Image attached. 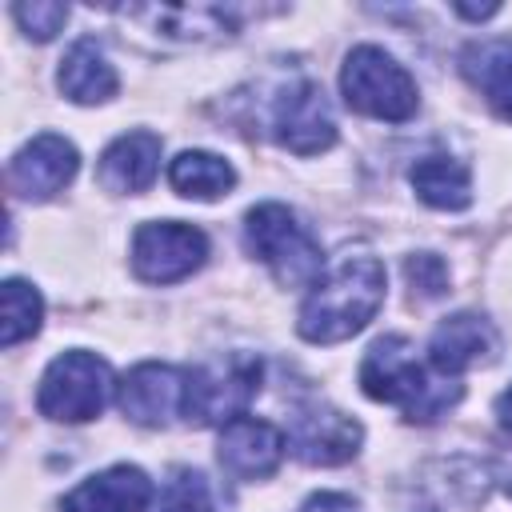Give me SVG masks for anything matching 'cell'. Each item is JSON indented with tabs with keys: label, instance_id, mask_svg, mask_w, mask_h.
I'll return each mask as SVG.
<instances>
[{
	"label": "cell",
	"instance_id": "4fadbf2b",
	"mask_svg": "<svg viewBox=\"0 0 512 512\" xmlns=\"http://www.w3.org/2000/svg\"><path fill=\"white\" fill-rule=\"evenodd\" d=\"M500 348V336L496 328L476 316V312H456L448 320L436 324L432 340H428V364L440 372V376H456L476 368V364H488Z\"/></svg>",
	"mask_w": 512,
	"mask_h": 512
},
{
	"label": "cell",
	"instance_id": "7c38bea8",
	"mask_svg": "<svg viewBox=\"0 0 512 512\" xmlns=\"http://www.w3.org/2000/svg\"><path fill=\"white\" fill-rule=\"evenodd\" d=\"M284 432L268 420H256V416H240L232 424L220 428V444H216V456H220V468L236 480H264L280 468L284 460Z\"/></svg>",
	"mask_w": 512,
	"mask_h": 512
},
{
	"label": "cell",
	"instance_id": "5b68a950",
	"mask_svg": "<svg viewBox=\"0 0 512 512\" xmlns=\"http://www.w3.org/2000/svg\"><path fill=\"white\" fill-rule=\"evenodd\" d=\"M264 364L252 352H224L184 372V416L192 424H232L260 392Z\"/></svg>",
	"mask_w": 512,
	"mask_h": 512
},
{
	"label": "cell",
	"instance_id": "8fae6325",
	"mask_svg": "<svg viewBox=\"0 0 512 512\" xmlns=\"http://www.w3.org/2000/svg\"><path fill=\"white\" fill-rule=\"evenodd\" d=\"M120 412L140 428H164L184 412V372L172 364H136L120 380Z\"/></svg>",
	"mask_w": 512,
	"mask_h": 512
},
{
	"label": "cell",
	"instance_id": "277c9868",
	"mask_svg": "<svg viewBox=\"0 0 512 512\" xmlns=\"http://www.w3.org/2000/svg\"><path fill=\"white\" fill-rule=\"evenodd\" d=\"M340 92H344V104L352 112L372 116V120H388V124L408 120L420 104V92H416V80L408 76V68L376 44H356L344 56Z\"/></svg>",
	"mask_w": 512,
	"mask_h": 512
},
{
	"label": "cell",
	"instance_id": "7a4b0ae2",
	"mask_svg": "<svg viewBox=\"0 0 512 512\" xmlns=\"http://www.w3.org/2000/svg\"><path fill=\"white\" fill-rule=\"evenodd\" d=\"M360 388L372 400L396 404L404 408L408 420H436L444 408H452L460 400V380L456 376H440L432 364L416 360V348L408 336H380L364 360H360Z\"/></svg>",
	"mask_w": 512,
	"mask_h": 512
},
{
	"label": "cell",
	"instance_id": "cb8c5ba5",
	"mask_svg": "<svg viewBox=\"0 0 512 512\" xmlns=\"http://www.w3.org/2000/svg\"><path fill=\"white\" fill-rule=\"evenodd\" d=\"M404 276H408L412 292L424 296V300H436V296L448 288V264H444L436 252H416V256H408V260H404Z\"/></svg>",
	"mask_w": 512,
	"mask_h": 512
},
{
	"label": "cell",
	"instance_id": "52a82bcc",
	"mask_svg": "<svg viewBox=\"0 0 512 512\" xmlns=\"http://www.w3.org/2000/svg\"><path fill=\"white\" fill-rule=\"evenodd\" d=\"M208 256V236L184 220H148L132 236V268L148 284H176Z\"/></svg>",
	"mask_w": 512,
	"mask_h": 512
},
{
	"label": "cell",
	"instance_id": "44dd1931",
	"mask_svg": "<svg viewBox=\"0 0 512 512\" xmlns=\"http://www.w3.org/2000/svg\"><path fill=\"white\" fill-rule=\"evenodd\" d=\"M0 304H4V320H0V344L12 348L28 336L40 332V320H44V300L40 292L20 280V276H8L4 288H0Z\"/></svg>",
	"mask_w": 512,
	"mask_h": 512
},
{
	"label": "cell",
	"instance_id": "484cf974",
	"mask_svg": "<svg viewBox=\"0 0 512 512\" xmlns=\"http://www.w3.org/2000/svg\"><path fill=\"white\" fill-rule=\"evenodd\" d=\"M496 420H500L504 432H512V388L500 392V400H496Z\"/></svg>",
	"mask_w": 512,
	"mask_h": 512
},
{
	"label": "cell",
	"instance_id": "7402d4cb",
	"mask_svg": "<svg viewBox=\"0 0 512 512\" xmlns=\"http://www.w3.org/2000/svg\"><path fill=\"white\" fill-rule=\"evenodd\" d=\"M156 512H220V504H216L212 480H208L204 472L176 468L172 480H168L164 492H160Z\"/></svg>",
	"mask_w": 512,
	"mask_h": 512
},
{
	"label": "cell",
	"instance_id": "ffe728a7",
	"mask_svg": "<svg viewBox=\"0 0 512 512\" xmlns=\"http://www.w3.org/2000/svg\"><path fill=\"white\" fill-rule=\"evenodd\" d=\"M128 16L148 20L156 32L172 36V40H208V36H228L232 20L224 8H208V4H160V8H132Z\"/></svg>",
	"mask_w": 512,
	"mask_h": 512
},
{
	"label": "cell",
	"instance_id": "ac0fdd59",
	"mask_svg": "<svg viewBox=\"0 0 512 512\" xmlns=\"http://www.w3.org/2000/svg\"><path fill=\"white\" fill-rule=\"evenodd\" d=\"M416 196L428 204V208H440V212H460L472 204V176L468 168L456 160V156H444V152H432L424 160L412 164L408 172Z\"/></svg>",
	"mask_w": 512,
	"mask_h": 512
},
{
	"label": "cell",
	"instance_id": "3957f363",
	"mask_svg": "<svg viewBox=\"0 0 512 512\" xmlns=\"http://www.w3.org/2000/svg\"><path fill=\"white\" fill-rule=\"evenodd\" d=\"M244 248L260 264H268V272L284 288H312L324 276V252H320L316 236L308 232V224H300V216L288 204L264 200V204L248 208Z\"/></svg>",
	"mask_w": 512,
	"mask_h": 512
},
{
	"label": "cell",
	"instance_id": "8992f818",
	"mask_svg": "<svg viewBox=\"0 0 512 512\" xmlns=\"http://www.w3.org/2000/svg\"><path fill=\"white\" fill-rule=\"evenodd\" d=\"M108 396H112V368L96 352L72 348L44 368L40 388H36V408L48 420L84 424L104 412Z\"/></svg>",
	"mask_w": 512,
	"mask_h": 512
},
{
	"label": "cell",
	"instance_id": "30bf717a",
	"mask_svg": "<svg viewBox=\"0 0 512 512\" xmlns=\"http://www.w3.org/2000/svg\"><path fill=\"white\" fill-rule=\"evenodd\" d=\"M360 440H364V428L332 404H312V408L296 412L292 432H288L292 456L304 464H320V468L352 460L360 452Z\"/></svg>",
	"mask_w": 512,
	"mask_h": 512
},
{
	"label": "cell",
	"instance_id": "d6986e66",
	"mask_svg": "<svg viewBox=\"0 0 512 512\" xmlns=\"http://www.w3.org/2000/svg\"><path fill=\"white\" fill-rule=\"evenodd\" d=\"M168 184L188 200H216L236 184V172L224 156L204 152V148H188L168 164Z\"/></svg>",
	"mask_w": 512,
	"mask_h": 512
},
{
	"label": "cell",
	"instance_id": "2e32d148",
	"mask_svg": "<svg viewBox=\"0 0 512 512\" xmlns=\"http://www.w3.org/2000/svg\"><path fill=\"white\" fill-rule=\"evenodd\" d=\"M464 80L492 104L496 116L512 120V36H484L460 52Z\"/></svg>",
	"mask_w": 512,
	"mask_h": 512
},
{
	"label": "cell",
	"instance_id": "ba28073f",
	"mask_svg": "<svg viewBox=\"0 0 512 512\" xmlns=\"http://www.w3.org/2000/svg\"><path fill=\"white\" fill-rule=\"evenodd\" d=\"M272 136L296 152V156H316L336 144V120L332 108L312 80H288L276 100H272Z\"/></svg>",
	"mask_w": 512,
	"mask_h": 512
},
{
	"label": "cell",
	"instance_id": "9a60e30c",
	"mask_svg": "<svg viewBox=\"0 0 512 512\" xmlns=\"http://www.w3.org/2000/svg\"><path fill=\"white\" fill-rule=\"evenodd\" d=\"M160 172V136L156 132H124L116 136L96 164V180L108 192H144Z\"/></svg>",
	"mask_w": 512,
	"mask_h": 512
},
{
	"label": "cell",
	"instance_id": "603a6c76",
	"mask_svg": "<svg viewBox=\"0 0 512 512\" xmlns=\"http://www.w3.org/2000/svg\"><path fill=\"white\" fill-rule=\"evenodd\" d=\"M16 24L32 36V40H52L64 24H68V4L56 0H32V4H12Z\"/></svg>",
	"mask_w": 512,
	"mask_h": 512
},
{
	"label": "cell",
	"instance_id": "e0dca14e",
	"mask_svg": "<svg viewBox=\"0 0 512 512\" xmlns=\"http://www.w3.org/2000/svg\"><path fill=\"white\" fill-rule=\"evenodd\" d=\"M56 84H60V92H64L72 104H104V100L116 96L120 76H116V68L108 64V56L100 52V44L84 36V40H76V44L64 52L60 72H56Z\"/></svg>",
	"mask_w": 512,
	"mask_h": 512
},
{
	"label": "cell",
	"instance_id": "9c48e42d",
	"mask_svg": "<svg viewBox=\"0 0 512 512\" xmlns=\"http://www.w3.org/2000/svg\"><path fill=\"white\" fill-rule=\"evenodd\" d=\"M80 168L76 144L56 136V132H40L32 136L8 164V184L16 196L24 200H52L56 192H64L72 184Z\"/></svg>",
	"mask_w": 512,
	"mask_h": 512
},
{
	"label": "cell",
	"instance_id": "4316f807",
	"mask_svg": "<svg viewBox=\"0 0 512 512\" xmlns=\"http://www.w3.org/2000/svg\"><path fill=\"white\" fill-rule=\"evenodd\" d=\"M456 12H460V16H468V20H484V16H496L500 8H496V4H484V8H468V4H456Z\"/></svg>",
	"mask_w": 512,
	"mask_h": 512
},
{
	"label": "cell",
	"instance_id": "6da1fadb",
	"mask_svg": "<svg viewBox=\"0 0 512 512\" xmlns=\"http://www.w3.org/2000/svg\"><path fill=\"white\" fill-rule=\"evenodd\" d=\"M384 288H388V276L376 256H368V252L344 256L304 296L296 332L308 344H340V340L356 336L380 312Z\"/></svg>",
	"mask_w": 512,
	"mask_h": 512
},
{
	"label": "cell",
	"instance_id": "5bb4252c",
	"mask_svg": "<svg viewBox=\"0 0 512 512\" xmlns=\"http://www.w3.org/2000/svg\"><path fill=\"white\" fill-rule=\"evenodd\" d=\"M152 504V480L136 464H112L80 480L60 508L64 512H144Z\"/></svg>",
	"mask_w": 512,
	"mask_h": 512
},
{
	"label": "cell",
	"instance_id": "d4e9b609",
	"mask_svg": "<svg viewBox=\"0 0 512 512\" xmlns=\"http://www.w3.org/2000/svg\"><path fill=\"white\" fill-rule=\"evenodd\" d=\"M296 512H360V504L344 492H312Z\"/></svg>",
	"mask_w": 512,
	"mask_h": 512
}]
</instances>
